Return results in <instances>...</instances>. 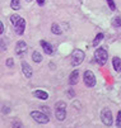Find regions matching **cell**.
I'll list each match as a JSON object with an SVG mask.
<instances>
[{"instance_id":"2","label":"cell","mask_w":121,"mask_h":128,"mask_svg":"<svg viewBox=\"0 0 121 128\" xmlns=\"http://www.w3.org/2000/svg\"><path fill=\"white\" fill-rule=\"evenodd\" d=\"M70 57H72V65L73 66H78L80 65L84 58H85V53L82 51V50H74L70 54Z\"/></svg>"},{"instance_id":"26","label":"cell","mask_w":121,"mask_h":128,"mask_svg":"<svg viewBox=\"0 0 121 128\" xmlns=\"http://www.w3.org/2000/svg\"><path fill=\"white\" fill-rule=\"evenodd\" d=\"M68 95H69V96H73V95H74V93H73V90H69V93H68Z\"/></svg>"},{"instance_id":"14","label":"cell","mask_w":121,"mask_h":128,"mask_svg":"<svg viewBox=\"0 0 121 128\" xmlns=\"http://www.w3.org/2000/svg\"><path fill=\"white\" fill-rule=\"evenodd\" d=\"M32 60L36 62V64H40V62L42 61V54H41L38 51H34L33 54H32Z\"/></svg>"},{"instance_id":"4","label":"cell","mask_w":121,"mask_h":128,"mask_svg":"<svg viewBox=\"0 0 121 128\" xmlns=\"http://www.w3.org/2000/svg\"><path fill=\"white\" fill-rule=\"evenodd\" d=\"M65 108H66V104L64 102H59L55 105V116H56L57 120H60V122H63L65 119V116H66Z\"/></svg>"},{"instance_id":"24","label":"cell","mask_w":121,"mask_h":128,"mask_svg":"<svg viewBox=\"0 0 121 128\" xmlns=\"http://www.w3.org/2000/svg\"><path fill=\"white\" fill-rule=\"evenodd\" d=\"M37 4L38 5H43L45 4V0H37Z\"/></svg>"},{"instance_id":"12","label":"cell","mask_w":121,"mask_h":128,"mask_svg":"<svg viewBox=\"0 0 121 128\" xmlns=\"http://www.w3.org/2000/svg\"><path fill=\"white\" fill-rule=\"evenodd\" d=\"M33 95L36 96V98H38V99H42V100H46L48 98V94L46 93L45 90H34L33 91Z\"/></svg>"},{"instance_id":"13","label":"cell","mask_w":121,"mask_h":128,"mask_svg":"<svg viewBox=\"0 0 121 128\" xmlns=\"http://www.w3.org/2000/svg\"><path fill=\"white\" fill-rule=\"evenodd\" d=\"M112 65H113L115 71L121 72V58H118V57H113V58H112Z\"/></svg>"},{"instance_id":"16","label":"cell","mask_w":121,"mask_h":128,"mask_svg":"<svg viewBox=\"0 0 121 128\" xmlns=\"http://www.w3.org/2000/svg\"><path fill=\"white\" fill-rule=\"evenodd\" d=\"M103 40V34L102 33H98L97 36H96V38H94V41H93V46H98L99 44V42Z\"/></svg>"},{"instance_id":"19","label":"cell","mask_w":121,"mask_h":128,"mask_svg":"<svg viewBox=\"0 0 121 128\" xmlns=\"http://www.w3.org/2000/svg\"><path fill=\"white\" fill-rule=\"evenodd\" d=\"M112 26L116 27V28L121 27V16H116V18H115V19L112 20Z\"/></svg>"},{"instance_id":"15","label":"cell","mask_w":121,"mask_h":128,"mask_svg":"<svg viewBox=\"0 0 121 128\" xmlns=\"http://www.w3.org/2000/svg\"><path fill=\"white\" fill-rule=\"evenodd\" d=\"M10 6H12L13 10H19V8H21V0H12Z\"/></svg>"},{"instance_id":"21","label":"cell","mask_w":121,"mask_h":128,"mask_svg":"<svg viewBox=\"0 0 121 128\" xmlns=\"http://www.w3.org/2000/svg\"><path fill=\"white\" fill-rule=\"evenodd\" d=\"M116 126L117 127H121V112L117 113V120H116Z\"/></svg>"},{"instance_id":"17","label":"cell","mask_w":121,"mask_h":128,"mask_svg":"<svg viewBox=\"0 0 121 128\" xmlns=\"http://www.w3.org/2000/svg\"><path fill=\"white\" fill-rule=\"evenodd\" d=\"M19 19H21V16H19L18 14H13V15H10V22H12L13 26H15L17 23H18Z\"/></svg>"},{"instance_id":"22","label":"cell","mask_w":121,"mask_h":128,"mask_svg":"<svg viewBox=\"0 0 121 128\" xmlns=\"http://www.w3.org/2000/svg\"><path fill=\"white\" fill-rule=\"evenodd\" d=\"M13 61H14L13 58H8V60H7V66H8V67H13V65H14Z\"/></svg>"},{"instance_id":"7","label":"cell","mask_w":121,"mask_h":128,"mask_svg":"<svg viewBox=\"0 0 121 128\" xmlns=\"http://www.w3.org/2000/svg\"><path fill=\"white\" fill-rule=\"evenodd\" d=\"M27 50H28V46H27V43L24 41H19L18 43H17V46H15V53L18 54V56L23 54Z\"/></svg>"},{"instance_id":"18","label":"cell","mask_w":121,"mask_h":128,"mask_svg":"<svg viewBox=\"0 0 121 128\" xmlns=\"http://www.w3.org/2000/svg\"><path fill=\"white\" fill-rule=\"evenodd\" d=\"M51 30H52L54 34H61V28L57 26V24H52V27H51Z\"/></svg>"},{"instance_id":"5","label":"cell","mask_w":121,"mask_h":128,"mask_svg":"<svg viewBox=\"0 0 121 128\" xmlns=\"http://www.w3.org/2000/svg\"><path fill=\"white\" fill-rule=\"evenodd\" d=\"M101 120L103 122V124L110 127L112 126V112L108 108H103L101 112Z\"/></svg>"},{"instance_id":"8","label":"cell","mask_w":121,"mask_h":128,"mask_svg":"<svg viewBox=\"0 0 121 128\" xmlns=\"http://www.w3.org/2000/svg\"><path fill=\"white\" fill-rule=\"evenodd\" d=\"M14 27H15V33L22 36L24 33V28H26V20L23 19V18H21V19L18 20V23H17Z\"/></svg>"},{"instance_id":"9","label":"cell","mask_w":121,"mask_h":128,"mask_svg":"<svg viewBox=\"0 0 121 128\" xmlns=\"http://www.w3.org/2000/svg\"><path fill=\"white\" fill-rule=\"evenodd\" d=\"M22 71H23V74L26 78H31L32 76V67L27 64V62H22Z\"/></svg>"},{"instance_id":"27","label":"cell","mask_w":121,"mask_h":128,"mask_svg":"<svg viewBox=\"0 0 121 128\" xmlns=\"http://www.w3.org/2000/svg\"><path fill=\"white\" fill-rule=\"evenodd\" d=\"M0 32H2V33L4 32V24H3V23H2V30H0Z\"/></svg>"},{"instance_id":"6","label":"cell","mask_w":121,"mask_h":128,"mask_svg":"<svg viewBox=\"0 0 121 128\" xmlns=\"http://www.w3.org/2000/svg\"><path fill=\"white\" fill-rule=\"evenodd\" d=\"M83 80H84V84L87 85L88 88H93V86L96 85V76H94L93 72L89 71V70H87V71L84 72Z\"/></svg>"},{"instance_id":"11","label":"cell","mask_w":121,"mask_h":128,"mask_svg":"<svg viewBox=\"0 0 121 128\" xmlns=\"http://www.w3.org/2000/svg\"><path fill=\"white\" fill-rule=\"evenodd\" d=\"M41 46H42L43 51H45L47 54H52V53H54V48H52V46H51L48 42H46V41H41Z\"/></svg>"},{"instance_id":"10","label":"cell","mask_w":121,"mask_h":128,"mask_svg":"<svg viewBox=\"0 0 121 128\" xmlns=\"http://www.w3.org/2000/svg\"><path fill=\"white\" fill-rule=\"evenodd\" d=\"M78 79H79V71L74 70L70 74V76H69V84H70V85H75L78 82Z\"/></svg>"},{"instance_id":"25","label":"cell","mask_w":121,"mask_h":128,"mask_svg":"<svg viewBox=\"0 0 121 128\" xmlns=\"http://www.w3.org/2000/svg\"><path fill=\"white\" fill-rule=\"evenodd\" d=\"M2 51H3V52L5 51V44H4V41H2Z\"/></svg>"},{"instance_id":"20","label":"cell","mask_w":121,"mask_h":128,"mask_svg":"<svg viewBox=\"0 0 121 128\" xmlns=\"http://www.w3.org/2000/svg\"><path fill=\"white\" fill-rule=\"evenodd\" d=\"M107 2V4H108V6H110V9L113 12V10H116V5H115V3H113V0H106Z\"/></svg>"},{"instance_id":"28","label":"cell","mask_w":121,"mask_h":128,"mask_svg":"<svg viewBox=\"0 0 121 128\" xmlns=\"http://www.w3.org/2000/svg\"><path fill=\"white\" fill-rule=\"evenodd\" d=\"M27 2H28V3H29V2H32V0H27Z\"/></svg>"},{"instance_id":"23","label":"cell","mask_w":121,"mask_h":128,"mask_svg":"<svg viewBox=\"0 0 121 128\" xmlns=\"http://www.w3.org/2000/svg\"><path fill=\"white\" fill-rule=\"evenodd\" d=\"M42 110H45V113H46V114H50V112H48V108H47V106H42Z\"/></svg>"},{"instance_id":"3","label":"cell","mask_w":121,"mask_h":128,"mask_svg":"<svg viewBox=\"0 0 121 128\" xmlns=\"http://www.w3.org/2000/svg\"><path fill=\"white\" fill-rule=\"evenodd\" d=\"M31 117L36 120L37 123H42V124H46L50 122V116L46 114V113H42V112H38V110H33L31 112Z\"/></svg>"},{"instance_id":"1","label":"cell","mask_w":121,"mask_h":128,"mask_svg":"<svg viewBox=\"0 0 121 128\" xmlns=\"http://www.w3.org/2000/svg\"><path fill=\"white\" fill-rule=\"evenodd\" d=\"M94 58H96V61H97V64H98V65L103 66V65H105V64L107 62V60H108L107 51H106L105 48H102V47L97 48V50L94 51Z\"/></svg>"}]
</instances>
